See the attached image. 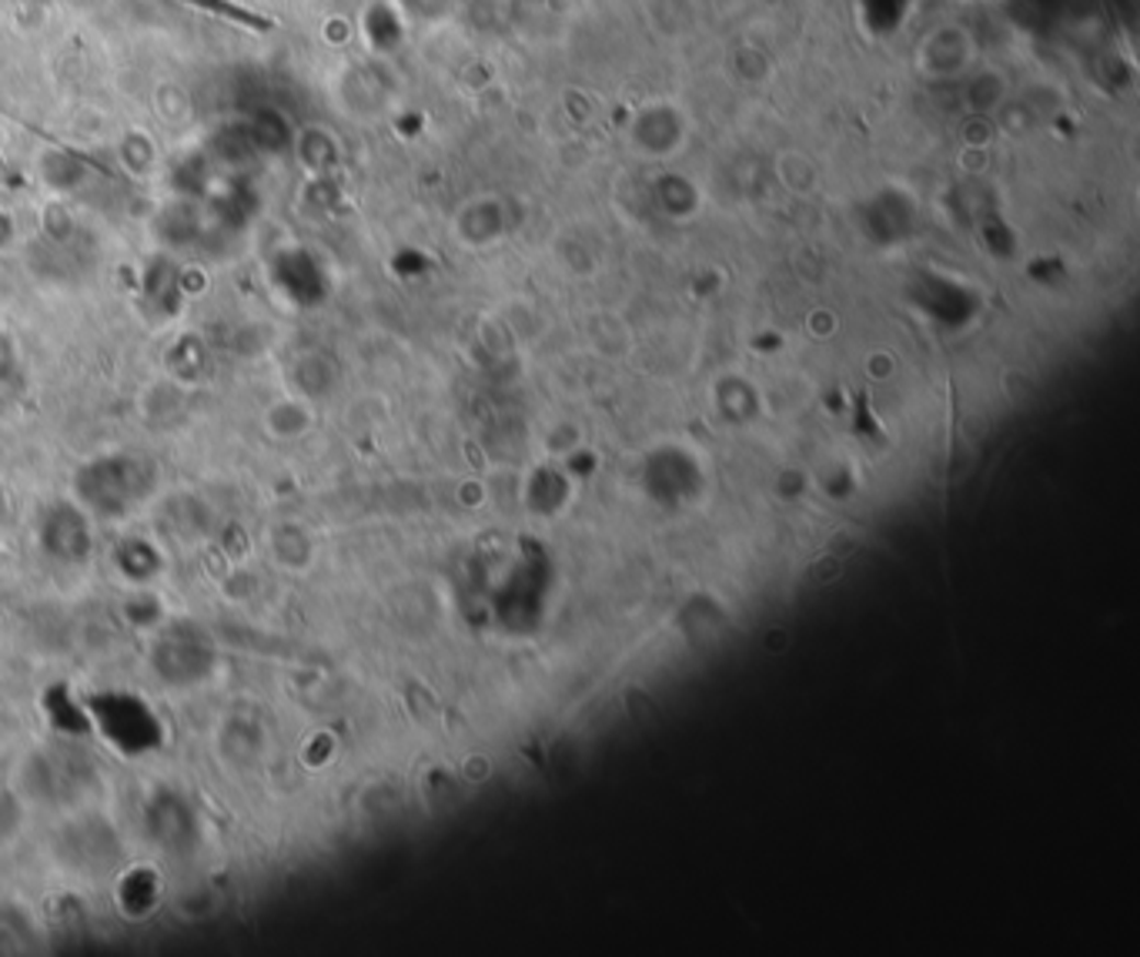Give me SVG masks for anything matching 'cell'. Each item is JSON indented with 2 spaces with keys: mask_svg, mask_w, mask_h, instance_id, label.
<instances>
[{
  "mask_svg": "<svg viewBox=\"0 0 1140 957\" xmlns=\"http://www.w3.org/2000/svg\"><path fill=\"white\" fill-rule=\"evenodd\" d=\"M646 21L659 37L676 41L693 31L696 4L693 0H646Z\"/></svg>",
  "mask_w": 1140,
  "mask_h": 957,
  "instance_id": "3957f363",
  "label": "cell"
},
{
  "mask_svg": "<svg viewBox=\"0 0 1140 957\" xmlns=\"http://www.w3.org/2000/svg\"><path fill=\"white\" fill-rule=\"evenodd\" d=\"M916 71L926 81H957L967 78L977 64V41L973 34L957 24V21H944L930 27L913 50Z\"/></svg>",
  "mask_w": 1140,
  "mask_h": 957,
  "instance_id": "6da1fadb",
  "label": "cell"
},
{
  "mask_svg": "<svg viewBox=\"0 0 1140 957\" xmlns=\"http://www.w3.org/2000/svg\"><path fill=\"white\" fill-rule=\"evenodd\" d=\"M973 98H977V101L983 98V101H987L983 107H993V104H1000L1003 98H1007V84L1000 81L996 71H987V75H980V84H977ZM977 101H973V104H977Z\"/></svg>",
  "mask_w": 1140,
  "mask_h": 957,
  "instance_id": "5b68a950",
  "label": "cell"
},
{
  "mask_svg": "<svg viewBox=\"0 0 1140 957\" xmlns=\"http://www.w3.org/2000/svg\"><path fill=\"white\" fill-rule=\"evenodd\" d=\"M776 174H779L783 187L793 191V195H813V191L820 187V164L810 151H802V148L779 151Z\"/></svg>",
  "mask_w": 1140,
  "mask_h": 957,
  "instance_id": "277c9868",
  "label": "cell"
},
{
  "mask_svg": "<svg viewBox=\"0 0 1140 957\" xmlns=\"http://www.w3.org/2000/svg\"><path fill=\"white\" fill-rule=\"evenodd\" d=\"M626 138L639 158H676V151L689 141V114L669 98L649 101L629 121Z\"/></svg>",
  "mask_w": 1140,
  "mask_h": 957,
  "instance_id": "7a4b0ae2",
  "label": "cell"
}]
</instances>
